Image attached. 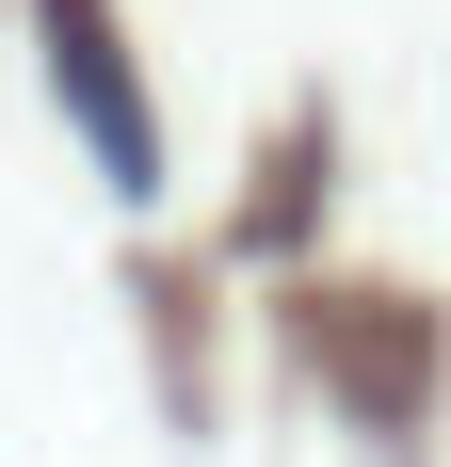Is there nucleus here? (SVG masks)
Instances as JSON below:
<instances>
[{"label": "nucleus", "instance_id": "1", "mask_svg": "<svg viewBox=\"0 0 451 467\" xmlns=\"http://www.w3.org/2000/svg\"><path fill=\"white\" fill-rule=\"evenodd\" d=\"M48 81L81 97V130H97V178H113V193H145V178H162V145H145V81L113 65L97 0H48Z\"/></svg>", "mask_w": 451, "mask_h": 467}]
</instances>
